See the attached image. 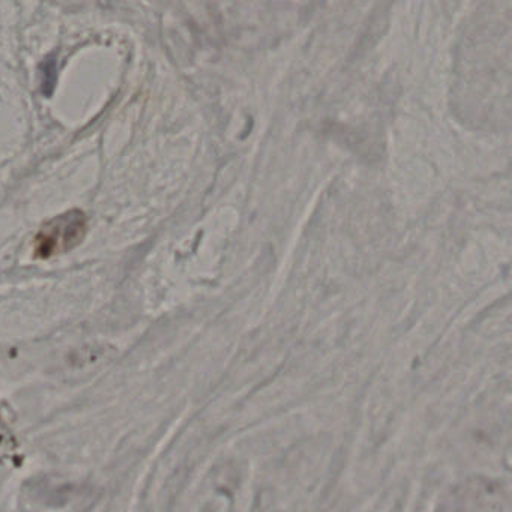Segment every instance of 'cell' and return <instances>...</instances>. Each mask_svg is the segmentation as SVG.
<instances>
[{"instance_id":"cell-1","label":"cell","mask_w":512,"mask_h":512,"mask_svg":"<svg viewBox=\"0 0 512 512\" xmlns=\"http://www.w3.org/2000/svg\"><path fill=\"white\" fill-rule=\"evenodd\" d=\"M88 235V218L80 209H71L46 221L34 238L35 259L47 260L70 253Z\"/></svg>"}]
</instances>
